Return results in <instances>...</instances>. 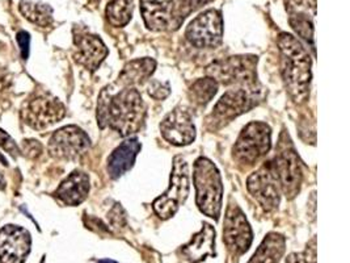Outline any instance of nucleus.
<instances>
[{
    "instance_id": "obj_1",
    "label": "nucleus",
    "mask_w": 350,
    "mask_h": 263,
    "mask_svg": "<svg viewBox=\"0 0 350 263\" xmlns=\"http://www.w3.org/2000/svg\"><path fill=\"white\" fill-rule=\"evenodd\" d=\"M146 116V105L141 94L125 86L118 92H113L111 87L101 91L97 104V123L100 128L109 127L122 137L137 133L142 128Z\"/></svg>"
},
{
    "instance_id": "obj_2",
    "label": "nucleus",
    "mask_w": 350,
    "mask_h": 263,
    "mask_svg": "<svg viewBox=\"0 0 350 263\" xmlns=\"http://www.w3.org/2000/svg\"><path fill=\"white\" fill-rule=\"evenodd\" d=\"M277 44L281 51V71L287 91L295 103L301 104L310 95L312 65L310 54L288 33H281Z\"/></svg>"
},
{
    "instance_id": "obj_3",
    "label": "nucleus",
    "mask_w": 350,
    "mask_h": 263,
    "mask_svg": "<svg viewBox=\"0 0 350 263\" xmlns=\"http://www.w3.org/2000/svg\"><path fill=\"white\" fill-rule=\"evenodd\" d=\"M194 186L200 211L214 220H218L222 211V178L217 166L210 160L202 157L196 161Z\"/></svg>"
},
{
    "instance_id": "obj_4",
    "label": "nucleus",
    "mask_w": 350,
    "mask_h": 263,
    "mask_svg": "<svg viewBox=\"0 0 350 263\" xmlns=\"http://www.w3.org/2000/svg\"><path fill=\"white\" fill-rule=\"evenodd\" d=\"M260 99L261 97L258 91L256 92V88L252 86L248 88L231 90L226 92L207 117V128L211 131L222 128L238 116L254 108Z\"/></svg>"
},
{
    "instance_id": "obj_5",
    "label": "nucleus",
    "mask_w": 350,
    "mask_h": 263,
    "mask_svg": "<svg viewBox=\"0 0 350 263\" xmlns=\"http://www.w3.org/2000/svg\"><path fill=\"white\" fill-rule=\"evenodd\" d=\"M189 195V170L188 164L181 158L174 160V168L168 190L158 197L152 207L160 218L167 220L175 216L180 205H183Z\"/></svg>"
},
{
    "instance_id": "obj_6",
    "label": "nucleus",
    "mask_w": 350,
    "mask_h": 263,
    "mask_svg": "<svg viewBox=\"0 0 350 263\" xmlns=\"http://www.w3.org/2000/svg\"><path fill=\"white\" fill-rule=\"evenodd\" d=\"M66 108L59 99L49 92H37L28 99L21 110V116L25 124L33 129L41 131L62 120Z\"/></svg>"
},
{
    "instance_id": "obj_7",
    "label": "nucleus",
    "mask_w": 350,
    "mask_h": 263,
    "mask_svg": "<svg viewBox=\"0 0 350 263\" xmlns=\"http://www.w3.org/2000/svg\"><path fill=\"white\" fill-rule=\"evenodd\" d=\"M271 128L264 123H251L240 133L234 147V158L241 164H254L271 150Z\"/></svg>"
},
{
    "instance_id": "obj_8",
    "label": "nucleus",
    "mask_w": 350,
    "mask_h": 263,
    "mask_svg": "<svg viewBox=\"0 0 350 263\" xmlns=\"http://www.w3.org/2000/svg\"><path fill=\"white\" fill-rule=\"evenodd\" d=\"M256 66L257 57L255 55L228 57L213 62L207 67V74L214 81L226 86L239 83L254 86L256 81Z\"/></svg>"
},
{
    "instance_id": "obj_9",
    "label": "nucleus",
    "mask_w": 350,
    "mask_h": 263,
    "mask_svg": "<svg viewBox=\"0 0 350 263\" xmlns=\"http://www.w3.org/2000/svg\"><path fill=\"white\" fill-rule=\"evenodd\" d=\"M271 162L281 192H284L288 199L297 197L302 186V162L291 144H282Z\"/></svg>"
},
{
    "instance_id": "obj_10",
    "label": "nucleus",
    "mask_w": 350,
    "mask_h": 263,
    "mask_svg": "<svg viewBox=\"0 0 350 263\" xmlns=\"http://www.w3.org/2000/svg\"><path fill=\"white\" fill-rule=\"evenodd\" d=\"M222 15L217 10H208L196 17L188 29L187 38L196 48H217L222 42Z\"/></svg>"
},
{
    "instance_id": "obj_11",
    "label": "nucleus",
    "mask_w": 350,
    "mask_h": 263,
    "mask_svg": "<svg viewBox=\"0 0 350 263\" xmlns=\"http://www.w3.org/2000/svg\"><path fill=\"white\" fill-rule=\"evenodd\" d=\"M91 145V140L87 133L75 125H67L61 128L50 137L49 153L58 158L72 161L83 155Z\"/></svg>"
},
{
    "instance_id": "obj_12",
    "label": "nucleus",
    "mask_w": 350,
    "mask_h": 263,
    "mask_svg": "<svg viewBox=\"0 0 350 263\" xmlns=\"http://www.w3.org/2000/svg\"><path fill=\"white\" fill-rule=\"evenodd\" d=\"M248 191L265 211H273L281 200V188L273 162H267L254 173L247 181Z\"/></svg>"
},
{
    "instance_id": "obj_13",
    "label": "nucleus",
    "mask_w": 350,
    "mask_h": 263,
    "mask_svg": "<svg viewBox=\"0 0 350 263\" xmlns=\"http://www.w3.org/2000/svg\"><path fill=\"white\" fill-rule=\"evenodd\" d=\"M254 240L252 229L243 214V211L235 204H231L224 217L223 241L234 255H241L245 253Z\"/></svg>"
},
{
    "instance_id": "obj_14",
    "label": "nucleus",
    "mask_w": 350,
    "mask_h": 263,
    "mask_svg": "<svg viewBox=\"0 0 350 263\" xmlns=\"http://www.w3.org/2000/svg\"><path fill=\"white\" fill-rule=\"evenodd\" d=\"M32 249L29 231L17 225L0 229V262L24 263Z\"/></svg>"
},
{
    "instance_id": "obj_15",
    "label": "nucleus",
    "mask_w": 350,
    "mask_h": 263,
    "mask_svg": "<svg viewBox=\"0 0 350 263\" xmlns=\"http://www.w3.org/2000/svg\"><path fill=\"white\" fill-rule=\"evenodd\" d=\"M285 7L291 28L315 50L314 17L317 15V0H285Z\"/></svg>"
},
{
    "instance_id": "obj_16",
    "label": "nucleus",
    "mask_w": 350,
    "mask_h": 263,
    "mask_svg": "<svg viewBox=\"0 0 350 263\" xmlns=\"http://www.w3.org/2000/svg\"><path fill=\"white\" fill-rule=\"evenodd\" d=\"M163 137L172 145H189L196 138V128L191 116L184 108H176L160 124Z\"/></svg>"
},
{
    "instance_id": "obj_17",
    "label": "nucleus",
    "mask_w": 350,
    "mask_h": 263,
    "mask_svg": "<svg viewBox=\"0 0 350 263\" xmlns=\"http://www.w3.org/2000/svg\"><path fill=\"white\" fill-rule=\"evenodd\" d=\"M75 60L79 65L84 66L90 71H95L107 58L108 49L103 40L91 33L80 32L74 37Z\"/></svg>"
},
{
    "instance_id": "obj_18",
    "label": "nucleus",
    "mask_w": 350,
    "mask_h": 263,
    "mask_svg": "<svg viewBox=\"0 0 350 263\" xmlns=\"http://www.w3.org/2000/svg\"><path fill=\"white\" fill-rule=\"evenodd\" d=\"M90 192V178L85 173L74 171L64 179L57 191L54 192V197H57L64 205L75 207L83 203Z\"/></svg>"
},
{
    "instance_id": "obj_19",
    "label": "nucleus",
    "mask_w": 350,
    "mask_h": 263,
    "mask_svg": "<svg viewBox=\"0 0 350 263\" xmlns=\"http://www.w3.org/2000/svg\"><path fill=\"white\" fill-rule=\"evenodd\" d=\"M141 11L148 29L164 31L174 18V0H141Z\"/></svg>"
},
{
    "instance_id": "obj_20",
    "label": "nucleus",
    "mask_w": 350,
    "mask_h": 263,
    "mask_svg": "<svg viewBox=\"0 0 350 263\" xmlns=\"http://www.w3.org/2000/svg\"><path fill=\"white\" fill-rule=\"evenodd\" d=\"M141 150V142L137 138L124 141L113 150L108 158V173L113 179L122 177L133 167L135 158Z\"/></svg>"
},
{
    "instance_id": "obj_21",
    "label": "nucleus",
    "mask_w": 350,
    "mask_h": 263,
    "mask_svg": "<svg viewBox=\"0 0 350 263\" xmlns=\"http://www.w3.org/2000/svg\"><path fill=\"white\" fill-rule=\"evenodd\" d=\"M215 230L205 224L200 233L193 236L191 242L183 249V253L191 263L204 261L207 255H215Z\"/></svg>"
},
{
    "instance_id": "obj_22",
    "label": "nucleus",
    "mask_w": 350,
    "mask_h": 263,
    "mask_svg": "<svg viewBox=\"0 0 350 263\" xmlns=\"http://www.w3.org/2000/svg\"><path fill=\"white\" fill-rule=\"evenodd\" d=\"M285 247L286 241L284 236L269 233L248 263H280L285 253Z\"/></svg>"
},
{
    "instance_id": "obj_23",
    "label": "nucleus",
    "mask_w": 350,
    "mask_h": 263,
    "mask_svg": "<svg viewBox=\"0 0 350 263\" xmlns=\"http://www.w3.org/2000/svg\"><path fill=\"white\" fill-rule=\"evenodd\" d=\"M155 67L157 64L151 58L134 60L124 67L122 73L120 74V82L124 86H134V84L144 82L151 77Z\"/></svg>"
},
{
    "instance_id": "obj_24",
    "label": "nucleus",
    "mask_w": 350,
    "mask_h": 263,
    "mask_svg": "<svg viewBox=\"0 0 350 263\" xmlns=\"http://www.w3.org/2000/svg\"><path fill=\"white\" fill-rule=\"evenodd\" d=\"M20 12L38 27H49L53 23V10L48 4L23 0L20 3Z\"/></svg>"
},
{
    "instance_id": "obj_25",
    "label": "nucleus",
    "mask_w": 350,
    "mask_h": 263,
    "mask_svg": "<svg viewBox=\"0 0 350 263\" xmlns=\"http://www.w3.org/2000/svg\"><path fill=\"white\" fill-rule=\"evenodd\" d=\"M217 91H218V82L214 81L211 77H207L193 83L189 90V99L194 105L204 107L215 97Z\"/></svg>"
},
{
    "instance_id": "obj_26",
    "label": "nucleus",
    "mask_w": 350,
    "mask_h": 263,
    "mask_svg": "<svg viewBox=\"0 0 350 263\" xmlns=\"http://www.w3.org/2000/svg\"><path fill=\"white\" fill-rule=\"evenodd\" d=\"M133 15V0H111L107 17L113 27H125Z\"/></svg>"
},
{
    "instance_id": "obj_27",
    "label": "nucleus",
    "mask_w": 350,
    "mask_h": 263,
    "mask_svg": "<svg viewBox=\"0 0 350 263\" xmlns=\"http://www.w3.org/2000/svg\"><path fill=\"white\" fill-rule=\"evenodd\" d=\"M286 263H317V237H314L303 253H293L286 258Z\"/></svg>"
},
{
    "instance_id": "obj_28",
    "label": "nucleus",
    "mask_w": 350,
    "mask_h": 263,
    "mask_svg": "<svg viewBox=\"0 0 350 263\" xmlns=\"http://www.w3.org/2000/svg\"><path fill=\"white\" fill-rule=\"evenodd\" d=\"M108 218H109L113 228L120 229V228H125V225H126V214L122 210L121 204H116L111 208V212L108 214Z\"/></svg>"
},
{
    "instance_id": "obj_29",
    "label": "nucleus",
    "mask_w": 350,
    "mask_h": 263,
    "mask_svg": "<svg viewBox=\"0 0 350 263\" xmlns=\"http://www.w3.org/2000/svg\"><path fill=\"white\" fill-rule=\"evenodd\" d=\"M42 150L44 148L41 147V144L38 142V141H36V140H25L24 142H23V147L20 149V151L25 155V157H28V158H37V157H40L41 155V153H42Z\"/></svg>"
},
{
    "instance_id": "obj_30",
    "label": "nucleus",
    "mask_w": 350,
    "mask_h": 263,
    "mask_svg": "<svg viewBox=\"0 0 350 263\" xmlns=\"http://www.w3.org/2000/svg\"><path fill=\"white\" fill-rule=\"evenodd\" d=\"M0 148L4 149L5 151L12 154L14 157H17L18 154H21L20 148L17 147L14 138L10 134H7L3 129H0Z\"/></svg>"
},
{
    "instance_id": "obj_31",
    "label": "nucleus",
    "mask_w": 350,
    "mask_h": 263,
    "mask_svg": "<svg viewBox=\"0 0 350 263\" xmlns=\"http://www.w3.org/2000/svg\"><path fill=\"white\" fill-rule=\"evenodd\" d=\"M17 42L20 47V51H21V58L24 61L28 60L29 57V48H31V36L29 33L25 31H21L16 34Z\"/></svg>"
},
{
    "instance_id": "obj_32",
    "label": "nucleus",
    "mask_w": 350,
    "mask_h": 263,
    "mask_svg": "<svg viewBox=\"0 0 350 263\" xmlns=\"http://www.w3.org/2000/svg\"><path fill=\"white\" fill-rule=\"evenodd\" d=\"M148 94L155 99L167 98L170 94V87L160 82L151 83V86L148 87Z\"/></svg>"
},
{
    "instance_id": "obj_33",
    "label": "nucleus",
    "mask_w": 350,
    "mask_h": 263,
    "mask_svg": "<svg viewBox=\"0 0 350 263\" xmlns=\"http://www.w3.org/2000/svg\"><path fill=\"white\" fill-rule=\"evenodd\" d=\"M0 161H4V160L0 157ZM4 187H5V181H4V175H3V170H1V164H0V190H3Z\"/></svg>"
},
{
    "instance_id": "obj_34",
    "label": "nucleus",
    "mask_w": 350,
    "mask_h": 263,
    "mask_svg": "<svg viewBox=\"0 0 350 263\" xmlns=\"http://www.w3.org/2000/svg\"><path fill=\"white\" fill-rule=\"evenodd\" d=\"M97 263H117L116 261H111V260H100Z\"/></svg>"
}]
</instances>
